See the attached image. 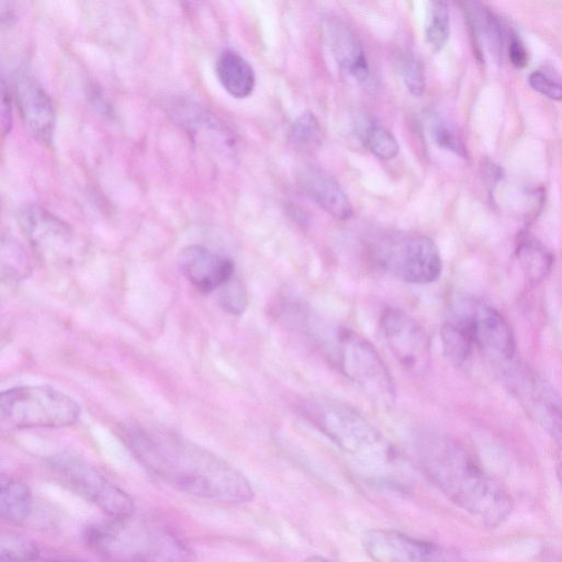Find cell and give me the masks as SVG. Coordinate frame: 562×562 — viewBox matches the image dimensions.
I'll use <instances>...</instances> for the list:
<instances>
[{"label":"cell","instance_id":"obj_25","mask_svg":"<svg viewBox=\"0 0 562 562\" xmlns=\"http://www.w3.org/2000/svg\"><path fill=\"white\" fill-rule=\"evenodd\" d=\"M398 72L407 90L415 97L425 90V71L422 60L413 53L406 52L400 56Z\"/></svg>","mask_w":562,"mask_h":562},{"label":"cell","instance_id":"obj_33","mask_svg":"<svg viewBox=\"0 0 562 562\" xmlns=\"http://www.w3.org/2000/svg\"><path fill=\"white\" fill-rule=\"evenodd\" d=\"M2 100H1V131L4 136L9 133L12 125V111H11V100L9 92H7L4 81L2 80Z\"/></svg>","mask_w":562,"mask_h":562},{"label":"cell","instance_id":"obj_29","mask_svg":"<svg viewBox=\"0 0 562 562\" xmlns=\"http://www.w3.org/2000/svg\"><path fill=\"white\" fill-rule=\"evenodd\" d=\"M218 303L227 313L241 314L247 304V294L243 284L234 278L231 279L221 288Z\"/></svg>","mask_w":562,"mask_h":562},{"label":"cell","instance_id":"obj_35","mask_svg":"<svg viewBox=\"0 0 562 562\" xmlns=\"http://www.w3.org/2000/svg\"><path fill=\"white\" fill-rule=\"evenodd\" d=\"M304 562H333V561H328L323 558H310L308 560H306Z\"/></svg>","mask_w":562,"mask_h":562},{"label":"cell","instance_id":"obj_8","mask_svg":"<svg viewBox=\"0 0 562 562\" xmlns=\"http://www.w3.org/2000/svg\"><path fill=\"white\" fill-rule=\"evenodd\" d=\"M48 464L52 472L69 490L93 503L113 518L133 514L132 498L85 461L72 456L60 454L53 457Z\"/></svg>","mask_w":562,"mask_h":562},{"label":"cell","instance_id":"obj_20","mask_svg":"<svg viewBox=\"0 0 562 562\" xmlns=\"http://www.w3.org/2000/svg\"><path fill=\"white\" fill-rule=\"evenodd\" d=\"M0 513L3 520L20 524L31 514L32 496L29 487L2 475L0 483Z\"/></svg>","mask_w":562,"mask_h":562},{"label":"cell","instance_id":"obj_1","mask_svg":"<svg viewBox=\"0 0 562 562\" xmlns=\"http://www.w3.org/2000/svg\"><path fill=\"white\" fill-rule=\"evenodd\" d=\"M127 443L135 457L173 487L209 501L240 504L252 498L247 479L234 467L173 435L133 429Z\"/></svg>","mask_w":562,"mask_h":562},{"label":"cell","instance_id":"obj_34","mask_svg":"<svg viewBox=\"0 0 562 562\" xmlns=\"http://www.w3.org/2000/svg\"><path fill=\"white\" fill-rule=\"evenodd\" d=\"M45 562H81V561L72 560V559H52V560H47Z\"/></svg>","mask_w":562,"mask_h":562},{"label":"cell","instance_id":"obj_30","mask_svg":"<svg viewBox=\"0 0 562 562\" xmlns=\"http://www.w3.org/2000/svg\"><path fill=\"white\" fill-rule=\"evenodd\" d=\"M1 269L4 277L20 280L29 276L31 267L21 249L9 245L8 252L2 250Z\"/></svg>","mask_w":562,"mask_h":562},{"label":"cell","instance_id":"obj_18","mask_svg":"<svg viewBox=\"0 0 562 562\" xmlns=\"http://www.w3.org/2000/svg\"><path fill=\"white\" fill-rule=\"evenodd\" d=\"M468 21L477 53L488 55L496 63L502 60L503 32L497 18L483 4L468 3Z\"/></svg>","mask_w":562,"mask_h":562},{"label":"cell","instance_id":"obj_23","mask_svg":"<svg viewBox=\"0 0 562 562\" xmlns=\"http://www.w3.org/2000/svg\"><path fill=\"white\" fill-rule=\"evenodd\" d=\"M450 34L448 4L445 1H431L426 13V41L434 52L441 50Z\"/></svg>","mask_w":562,"mask_h":562},{"label":"cell","instance_id":"obj_16","mask_svg":"<svg viewBox=\"0 0 562 562\" xmlns=\"http://www.w3.org/2000/svg\"><path fill=\"white\" fill-rule=\"evenodd\" d=\"M325 37L337 64L357 81L368 83L370 67L357 35L345 23L333 20L325 25Z\"/></svg>","mask_w":562,"mask_h":562},{"label":"cell","instance_id":"obj_13","mask_svg":"<svg viewBox=\"0 0 562 562\" xmlns=\"http://www.w3.org/2000/svg\"><path fill=\"white\" fill-rule=\"evenodd\" d=\"M510 383L527 412L547 430L562 437V398L537 374L515 370Z\"/></svg>","mask_w":562,"mask_h":562},{"label":"cell","instance_id":"obj_21","mask_svg":"<svg viewBox=\"0 0 562 562\" xmlns=\"http://www.w3.org/2000/svg\"><path fill=\"white\" fill-rule=\"evenodd\" d=\"M518 262L531 283H539L550 272L553 265L552 254L537 239L526 237L517 247Z\"/></svg>","mask_w":562,"mask_h":562},{"label":"cell","instance_id":"obj_27","mask_svg":"<svg viewBox=\"0 0 562 562\" xmlns=\"http://www.w3.org/2000/svg\"><path fill=\"white\" fill-rule=\"evenodd\" d=\"M37 557L36 546L20 536H7L1 540L0 562H33Z\"/></svg>","mask_w":562,"mask_h":562},{"label":"cell","instance_id":"obj_9","mask_svg":"<svg viewBox=\"0 0 562 562\" xmlns=\"http://www.w3.org/2000/svg\"><path fill=\"white\" fill-rule=\"evenodd\" d=\"M18 222L33 250L53 263L72 261L81 248L75 231L47 210L27 204L18 213Z\"/></svg>","mask_w":562,"mask_h":562},{"label":"cell","instance_id":"obj_14","mask_svg":"<svg viewBox=\"0 0 562 562\" xmlns=\"http://www.w3.org/2000/svg\"><path fill=\"white\" fill-rule=\"evenodd\" d=\"M179 266L188 281L203 293L218 290L234 278L233 261L201 245L183 248Z\"/></svg>","mask_w":562,"mask_h":562},{"label":"cell","instance_id":"obj_7","mask_svg":"<svg viewBox=\"0 0 562 562\" xmlns=\"http://www.w3.org/2000/svg\"><path fill=\"white\" fill-rule=\"evenodd\" d=\"M374 257L384 270L411 284L431 283L442 270L438 247L424 235H387L378 243Z\"/></svg>","mask_w":562,"mask_h":562},{"label":"cell","instance_id":"obj_36","mask_svg":"<svg viewBox=\"0 0 562 562\" xmlns=\"http://www.w3.org/2000/svg\"><path fill=\"white\" fill-rule=\"evenodd\" d=\"M557 474H558L559 482H560V484L562 486V465H560L558 468Z\"/></svg>","mask_w":562,"mask_h":562},{"label":"cell","instance_id":"obj_32","mask_svg":"<svg viewBox=\"0 0 562 562\" xmlns=\"http://www.w3.org/2000/svg\"><path fill=\"white\" fill-rule=\"evenodd\" d=\"M508 57L517 68H524L528 64V53L521 40L515 34H509Z\"/></svg>","mask_w":562,"mask_h":562},{"label":"cell","instance_id":"obj_5","mask_svg":"<svg viewBox=\"0 0 562 562\" xmlns=\"http://www.w3.org/2000/svg\"><path fill=\"white\" fill-rule=\"evenodd\" d=\"M2 420L18 428L66 427L80 415L68 395L42 385L16 386L0 395Z\"/></svg>","mask_w":562,"mask_h":562},{"label":"cell","instance_id":"obj_11","mask_svg":"<svg viewBox=\"0 0 562 562\" xmlns=\"http://www.w3.org/2000/svg\"><path fill=\"white\" fill-rule=\"evenodd\" d=\"M380 322L387 345L397 361L412 374L426 373L430 363V345L419 323L396 307L385 308Z\"/></svg>","mask_w":562,"mask_h":562},{"label":"cell","instance_id":"obj_24","mask_svg":"<svg viewBox=\"0 0 562 562\" xmlns=\"http://www.w3.org/2000/svg\"><path fill=\"white\" fill-rule=\"evenodd\" d=\"M362 136L367 148L380 159H393L400 151V146L394 135L379 124H368L362 132Z\"/></svg>","mask_w":562,"mask_h":562},{"label":"cell","instance_id":"obj_31","mask_svg":"<svg viewBox=\"0 0 562 562\" xmlns=\"http://www.w3.org/2000/svg\"><path fill=\"white\" fill-rule=\"evenodd\" d=\"M528 81L530 87L543 97L554 101L562 100V82L547 71H532Z\"/></svg>","mask_w":562,"mask_h":562},{"label":"cell","instance_id":"obj_6","mask_svg":"<svg viewBox=\"0 0 562 562\" xmlns=\"http://www.w3.org/2000/svg\"><path fill=\"white\" fill-rule=\"evenodd\" d=\"M336 346L342 373L378 407L391 408L395 400L394 382L374 346L350 329L338 331Z\"/></svg>","mask_w":562,"mask_h":562},{"label":"cell","instance_id":"obj_22","mask_svg":"<svg viewBox=\"0 0 562 562\" xmlns=\"http://www.w3.org/2000/svg\"><path fill=\"white\" fill-rule=\"evenodd\" d=\"M440 336L442 349L448 360L454 366H463L475 348L467 327L449 315L442 324Z\"/></svg>","mask_w":562,"mask_h":562},{"label":"cell","instance_id":"obj_2","mask_svg":"<svg viewBox=\"0 0 562 562\" xmlns=\"http://www.w3.org/2000/svg\"><path fill=\"white\" fill-rule=\"evenodd\" d=\"M417 454L431 482L485 525L498 526L510 515L513 503L507 492L456 440L424 436L417 442Z\"/></svg>","mask_w":562,"mask_h":562},{"label":"cell","instance_id":"obj_4","mask_svg":"<svg viewBox=\"0 0 562 562\" xmlns=\"http://www.w3.org/2000/svg\"><path fill=\"white\" fill-rule=\"evenodd\" d=\"M303 412L326 437L358 461L380 468L392 460V448L383 435L346 404L316 401L305 404Z\"/></svg>","mask_w":562,"mask_h":562},{"label":"cell","instance_id":"obj_15","mask_svg":"<svg viewBox=\"0 0 562 562\" xmlns=\"http://www.w3.org/2000/svg\"><path fill=\"white\" fill-rule=\"evenodd\" d=\"M16 102L22 121L40 142L48 143L54 131V106L45 89L31 76L16 83Z\"/></svg>","mask_w":562,"mask_h":562},{"label":"cell","instance_id":"obj_28","mask_svg":"<svg viewBox=\"0 0 562 562\" xmlns=\"http://www.w3.org/2000/svg\"><path fill=\"white\" fill-rule=\"evenodd\" d=\"M430 134L436 144L459 156H464L465 149L463 143L456 130L442 119H432L430 123Z\"/></svg>","mask_w":562,"mask_h":562},{"label":"cell","instance_id":"obj_10","mask_svg":"<svg viewBox=\"0 0 562 562\" xmlns=\"http://www.w3.org/2000/svg\"><path fill=\"white\" fill-rule=\"evenodd\" d=\"M450 316L469 330L475 348L493 359L508 361L515 353V339L505 317L491 305L473 299L458 301Z\"/></svg>","mask_w":562,"mask_h":562},{"label":"cell","instance_id":"obj_19","mask_svg":"<svg viewBox=\"0 0 562 562\" xmlns=\"http://www.w3.org/2000/svg\"><path fill=\"white\" fill-rule=\"evenodd\" d=\"M216 75L222 87L236 99L251 94L256 76L251 65L232 49L223 50L216 60Z\"/></svg>","mask_w":562,"mask_h":562},{"label":"cell","instance_id":"obj_17","mask_svg":"<svg viewBox=\"0 0 562 562\" xmlns=\"http://www.w3.org/2000/svg\"><path fill=\"white\" fill-rule=\"evenodd\" d=\"M299 186L326 213L337 220H348L352 205L340 186L316 167H306L299 173Z\"/></svg>","mask_w":562,"mask_h":562},{"label":"cell","instance_id":"obj_12","mask_svg":"<svg viewBox=\"0 0 562 562\" xmlns=\"http://www.w3.org/2000/svg\"><path fill=\"white\" fill-rule=\"evenodd\" d=\"M363 547L375 562H463L439 544L394 530H370Z\"/></svg>","mask_w":562,"mask_h":562},{"label":"cell","instance_id":"obj_26","mask_svg":"<svg viewBox=\"0 0 562 562\" xmlns=\"http://www.w3.org/2000/svg\"><path fill=\"white\" fill-rule=\"evenodd\" d=\"M290 139L301 147H312L321 140V126L312 112H304L293 122Z\"/></svg>","mask_w":562,"mask_h":562},{"label":"cell","instance_id":"obj_3","mask_svg":"<svg viewBox=\"0 0 562 562\" xmlns=\"http://www.w3.org/2000/svg\"><path fill=\"white\" fill-rule=\"evenodd\" d=\"M88 546L108 562H192L189 547L155 522L127 517L91 526Z\"/></svg>","mask_w":562,"mask_h":562}]
</instances>
